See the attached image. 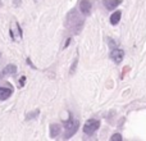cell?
Wrapping results in <instances>:
<instances>
[{
	"label": "cell",
	"mask_w": 146,
	"mask_h": 141,
	"mask_svg": "<svg viewBox=\"0 0 146 141\" xmlns=\"http://www.w3.org/2000/svg\"><path fill=\"white\" fill-rule=\"evenodd\" d=\"M71 41H72V39H71V37H69V39H67V43L64 44V49H66V48H68V45H69V44H71Z\"/></svg>",
	"instance_id": "15"
},
{
	"label": "cell",
	"mask_w": 146,
	"mask_h": 141,
	"mask_svg": "<svg viewBox=\"0 0 146 141\" xmlns=\"http://www.w3.org/2000/svg\"><path fill=\"white\" fill-rule=\"evenodd\" d=\"M122 1H123V0H104V7L108 10H113V9H115L118 5H121Z\"/></svg>",
	"instance_id": "6"
},
{
	"label": "cell",
	"mask_w": 146,
	"mask_h": 141,
	"mask_svg": "<svg viewBox=\"0 0 146 141\" xmlns=\"http://www.w3.org/2000/svg\"><path fill=\"white\" fill-rule=\"evenodd\" d=\"M67 22H68V27L71 28L76 35L80 32L82 26H83V19H81V18L76 14L74 10H72V12L68 14V21H67Z\"/></svg>",
	"instance_id": "1"
},
{
	"label": "cell",
	"mask_w": 146,
	"mask_h": 141,
	"mask_svg": "<svg viewBox=\"0 0 146 141\" xmlns=\"http://www.w3.org/2000/svg\"><path fill=\"white\" fill-rule=\"evenodd\" d=\"M19 4H21V0H14V5H15V7H18Z\"/></svg>",
	"instance_id": "16"
},
{
	"label": "cell",
	"mask_w": 146,
	"mask_h": 141,
	"mask_svg": "<svg viewBox=\"0 0 146 141\" xmlns=\"http://www.w3.org/2000/svg\"><path fill=\"white\" fill-rule=\"evenodd\" d=\"M99 127H100V122L98 119H88L85 123V126H83V132L86 135H88V136H91V135H94L98 131Z\"/></svg>",
	"instance_id": "3"
},
{
	"label": "cell",
	"mask_w": 146,
	"mask_h": 141,
	"mask_svg": "<svg viewBox=\"0 0 146 141\" xmlns=\"http://www.w3.org/2000/svg\"><path fill=\"white\" fill-rule=\"evenodd\" d=\"M77 64H78V55L74 58V61H73V64H72V67H71V70H69V73L71 74H73V73L76 72V68H77Z\"/></svg>",
	"instance_id": "12"
},
{
	"label": "cell",
	"mask_w": 146,
	"mask_h": 141,
	"mask_svg": "<svg viewBox=\"0 0 146 141\" xmlns=\"http://www.w3.org/2000/svg\"><path fill=\"white\" fill-rule=\"evenodd\" d=\"M121 18H122V12L121 10H117V12H114L113 14L110 15V23L113 26L118 25L119 21H121Z\"/></svg>",
	"instance_id": "9"
},
{
	"label": "cell",
	"mask_w": 146,
	"mask_h": 141,
	"mask_svg": "<svg viewBox=\"0 0 146 141\" xmlns=\"http://www.w3.org/2000/svg\"><path fill=\"white\" fill-rule=\"evenodd\" d=\"M13 94V88H8V87H1L0 86V100H7V99H9L10 96H12Z\"/></svg>",
	"instance_id": "7"
},
{
	"label": "cell",
	"mask_w": 146,
	"mask_h": 141,
	"mask_svg": "<svg viewBox=\"0 0 146 141\" xmlns=\"http://www.w3.org/2000/svg\"><path fill=\"white\" fill-rule=\"evenodd\" d=\"M25 81H26V77H25V76H22V77H21V81H19V86H21V87H22V86H25Z\"/></svg>",
	"instance_id": "14"
},
{
	"label": "cell",
	"mask_w": 146,
	"mask_h": 141,
	"mask_svg": "<svg viewBox=\"0 0 146 141\" xmlns=\"http://www.w3.org/2000/svg\"><path fill=\"white\" fill-rule=\"evenodd\" d=\"M38 114H40V110H38V109H36V110L32 112V113H28L27 117H26V119H33V118H36Z\"/></svg>",
	"instance_id": "11"
},
{
	"label": "cell",
	"mask_w": 146,
	"mask_h": 141,
	"mask_svg": "<svg viewBox=\"0 0 146 141\" xmlns=\"http://www.w3.org/2000/svg\"><path fill=\"white\" fill-rule=\"evenodd\" d=\"M66 127V135H64V139H71L73 135L78 131V127H80V122L77 119H74L72 116H69V119L64 123Z\"/></svg>",
	"instance_id": "2"
},
{
	"label": "cell",
	"mask_w": 146,
	"mask_h": 141,
	"mask_svg": "<svg viewBox=\"0 0 146 141\" xmlns=\"http://www.w3.org/2000/svg\"><path fill=\"white\" fill-rule=\"evenodd\" d=\"M91 7H92V4H91L90 0H81L80 3V10L82 14L85 15H88L91 12Z\"/></svg>",
	"instance_id": "5"
},
{
	"label": "cell",
	"mask_w": 146,
	"mask_h": 141,
	"mask_svg": "<svg viewBox=\"0 0 146 141\" xmlns=\"http://www.w3.org/2000/svg\"><path fill=\"white\" fill-rule=\"evenodd\" d=\"M110 141H122V135L121 134H114L110 137Z\"/></svg>",
	"instance_id": "13"
},
{
	"label": "cell",
	"mask_w": 146,
	"mask_h": 141,
	"mask_svg": "<svg viewBox=\"0 0 146 141\" xmlns=\"http://www.w3.org/2000/svg\"><path fill=\"white\" fill-rule=\"evenodd\" d=\"M60 130L62 128H60V126H59V124H56V123L51 124V126H50V137H51V139H55V137L60 134Z\"/></svg>",
	"instance_id": "10"
},
{
	"label": "cell",
	"mask_w": 146,
	"mask_h": 141,
	"mask_svg": "<svg viewBox=\"0 0 146 141\" xmlns=\"http://www.w3.org/2000/svg\"><path fill=\"white\" fill-rule=\"evenodd\" d=\"M123 58H124V51L122 50V49H119V48L111 49V51H110V59L114 62V63L119 64L122 61H123Z\"/></svg>",
	"instance_id": "4"
},
{
	"label": "cell",
	"mask_w": 146,
	"mask_h": 141,
	"mask_svg": "<svg viewBox=\"0 0 146 141\" xmlns=\"http://www.w3.org/2000/svg\"><path fill=\"white\" fill-rule=\"evenodd\" d=\"M15 72H17V67H15L14 64H9V66H7L4 69H3L0 77H3V76H7V74H14Z\"/></svg>",
	"instance_id": "8"
}]
</instances>
